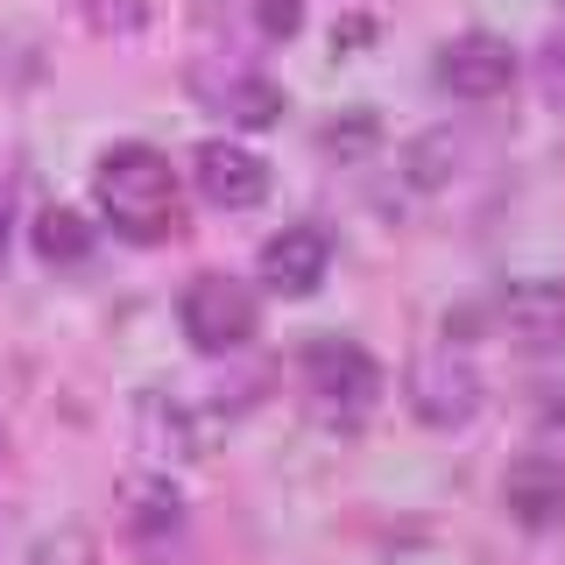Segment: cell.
I'll return each instance as SVG.
<instances>
[{
	"instance_id": "5",
	"label": "cell",
	"mask_w": 565,
	"mask_h": 565,
	"mask_svg": "<svg viewBox=\"0 0 565 565\" xmlns=\"http://www.w3.org/2000/svg\"><path fill=\"white\" fill-rule=\"evenodd\" d=\"M191 184H199L205 205L247 212V205L269 199V163H262L255 149H241V141L212 135V141H199V149H191Z\"/></svg>"
},
{
	"instance_id": "14",
	"label": "cell",
	"mask_w": 565,
	"mask_h": 565,
	"mask_svg": "<svg viewBox=\"0 0 565 565\" xmlns=\"http://www.w3.org/2000/svg\"><path fill=\"white\" fill-rule=\"evenodd\" d=\"M452 163H459V141H452L446 128L424 135L417 149H411V184H417V191H438V184L452 177Z\"/></svg>"
},
{
	"instance_id": "19",
	"label": "cell",
	"mask_w": 565,
	"mask_h": 565,
	"mask_svg": "<svg viewBox=\"0 0 565 565\" xmlns=\"http://www.w3.org/2000/svg\"><path fill=\"white\" fill-rule=\"evenodd\" d=\"M8 241H14V205L0 199V255H8Z\"/></svg>"
},
{
	"instance_id": "6",
	"label": "cell",
	"mask_w": 565,
	"mask_h": 565,
	"mask_svg": "<svg viewBox=\"0 0 565 565\" xmlns=\"http://www.w3.org/2000/svg\"><path fill=\"white\" fill-rule=\"evenodd\" d=\"M438 85H446L452 99H502L509 85H516V50L502 43V35H452L446 50H438Z\"/></svg>"
},
{
	"instance_id": "10",
	"label": "cell",
	"mask_w": 565,
	"mask_h": 565,
	"mask_svg": "<svg viewBox=\"0 0 565 565\" xmlns=\"http://www.w3.org/2000/svg\"><path fill=\"white\" fill-rule=\"evenodd\" d=\"M199 99L212 114H226L234 128H276L282 120V85L262 78V71H199Z\"/></svg>"
},
{
	"instance_id": "3",
	"label": "cell",
	"mask_w": 565,
	"mask_h": 565,
	"mask_svg": "<svg viewBox=\"0 0 565 565\" xmlns=\"http://www.w3.org/2000/svg\"><path fill=\"white\" fill-rule=\"evenodd\" d=\"M177 318H184V340L199 353H241L255 340V326H262L247 282H234V276H199L184 297H177Z\"/></svg>"
},
{
	"instance_id": "12",
	"label": "cell",
	"mask_w": 565,
	"mask_h": 565,
	"mask_svg": "<svg viewBox=\"0 0 565 565\" xmlns=\"http://www.w3.org/2000/svg\"><path fill=\"white\" fill-rule=\"evenodd\" d=\"M135 424H141V446H149L156 459H199L205 452V431H199V417L184 411L177 396H141L135 403Z\"/></svg>"
},
{
	"instance_id": "8",
	"label": "cell",
	"mask_w": 565,
	"mask_h": 565,
	"mask_svg": "<svg viewBox=\"0 0 565 565\" xmlns=\"http://www.w3.org/2000/svg\"><path fill=\"white\" fill-rule=\"evenodd\" d=\"M262 282H269L276 297H311L318 282H326V269H332V241L318 234V226H282V234L262 247Z\"/></svg>"
},
{
	"instance_id": "15",
	"label": "cell",
	"mask_w": 565,
	"mask_h": 565,
	"mask_svg": "<svg viewBox=\"0 0 565 565\" xmlns=\"http://www.w3.org/2000/svg\"><path fill=\"white\" fill-rule=\"evenodd\" d=\"M78 14H85V29L93 35H135L141 22H149V0H78Z\"/></svg>"
},
{
	"instance_id": "13",
	"label": "cell",
	"mask_w": 565,
	"mask_h": 565,
	"mask_svg": "<svg viewBox=\"0 0 565 565\" xmlns=\"http://www.w3.org/2000/svg\"><path fill=\"white\" fill-rule=\"evenodd\" d=\"M29 241H35V255H43L50 269H71V262L93 255V226H85L71 205H43L35 226H29Z\"/></svg>"
},
{
	"instance_id": "11",
	"label": "cell",
	"mask_w": 565,
	"mask_h": 565,
	"mask_svg": "<svg viewBox=\"0 0 565 565\" xmlns=\"http://www.w3.org/2000/svg\"><path fill=\"white\" fill-rule=\"evenodd\" d=\"M502 502H509V516L523 530L565 523V467L552 452H523L516 467H509V481H502Z\"/></svg>"
},
{
	"instance_id": "9",
	"label": "cell",
	"mask_w": 565,
	"mask_h": 565,
	"mask_svg": "<svg viewBox=\"0 0 565 565\" xmlns=\"http://www.w3.org/2000/svg\"><path fill=\"white\" fill-rule=\"evenodd\" d=\"M120 530H128L141 552H163L170 537H184V494H177L163 473L120 481Z\"/></svg>"
},
{
	"instance_id": "1",
	"label": "cell",
	"mask_w": 565,
	"mask_h": 565,
	"mask_svg": "<svg viewBox=\"0 0 565 565\" xmlns=\"http://www.w3.org/2000/svg\"><path fill=\"white\" fill-rule=\"evenodd\" d=\"M93 199H99L106 226H114L120 241L156 247V241H170V226H177V170L149 141H114L93 170Z\"/></svg>"
},
{
	"instance_id": "16",
	"label": "cell",
	"mask_w": 565,
	"mask_h": 565,
	"mask_svg": "<svg viewBox=\"0 0 565 565\" xmlns=\"http://www.w3.org/2000/svg\"><path fill=\"white\" fill-rule=\"evenodd\" d=\"M247 14H255V29L269 35V43H290V35L305 29V0H247Z\"/></svg>"
},
{
	"instance_id": "18",
	"label": "cell",
	"mask_w": 565,
	"mask_h": 565,
	"mask_svg": "<svg viewBox=\"0 0 565 565\" xmlns=\"http://www.w3.org/2000/svg\"><path fill=\"white\" fill-rule=\"evenodd\" d=\"M367 35H375L367 22H340V29H332V43H340V50H353V43H367Z\"/></svg>"
},
{
	"instance_id": "4",
	"label": "cell",
	"mask_w": 565,
	"mask_h": 565,
	"mask_svg": "<svg viewBox=\"0 0 565 565\" xmlns=\"http://www.w3.org/2000/svg\"><path fill=\"white\" fill-rule=\"evenodd\" d=\"M403 396H411L417 424H431V431H459V424L481 411V367H473L467 353L438 347V353H424V361L411 367Z\"/></svg>"
},
{
	"instance_id": "20",
	"label": "cell",
	"mask_w": 565,
	"mask_h": 565,
	"mask_svg": "<svg viewBox=\"0 0 565 565\" xmlns=\"http://www.w3.org/2000/svg\"><path fill=\"white\" fill-rule=\"evenodd\" d=\"M558 71H565V43H558Z\"/></svg>"
},
{
	"instance_id": "7",
	"label": "cell",
	"mask_w": 565,
	"mask_h": 565,
	"mask_svg": "<svg viewBox=\"0 0 565 565\" xmlns=\"http://www.w3.org/2000/svg\"><path fill=\"white\" fill-rule=\"evenodd\" d=\"M494 318H502V332L530 353H552L565 347V282L552 276H530V282H509L502 305H494Z\"/></svg>"
},
{
	"instance_id": "2",
	"label": "cell",
	"mask_w": 565,
	"mask_h": 565,
	"mask_svg": "<svg viewBox=\"0 0 565 565\" xmlns=\"http://www.w3.org/2000/svg\"><path fill=\"white\" fill-rule=\"evenodd\" d=\"M305 396L326 417L353 424V417L375 411V396H382V361L353 340H311L305 347Z\"/></svg>"
},
{
	"instance_id": "17",
	"label": "cell",
	"mask_w": 565,
	"mask_h": 565,
	"mask_svg": "<svg viewBox=\"0 0 565 565\" xmlns=\"http://www.w3.org/2000/svg\"><path fill=\"white\" fill-rule=\"evenodd\" d=\"M326 149H332V156H361V149H375V114H347V120H332V128H326Z\"/></svg>"
}]
</instances>
